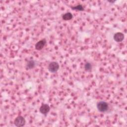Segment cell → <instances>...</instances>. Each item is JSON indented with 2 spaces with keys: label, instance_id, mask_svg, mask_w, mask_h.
Returning <instances> with one entry per match:
<instances>
[{
  "label": "cell",
  "instance_id": "obj_6",
  "mask_svg": "<svg viewBox=\"0 0 127 127\" xmlns=\"http://www.w3.org/2000/svg\"><path fill=\"white\" fill-rule=\"evenodd\" d=\"M124 38H125L124 34L123 33L119 32L116 33L113 36L114 40L118 43L122 42L124 40Z\"/></svg>",
  "mask_w": 127,
  "mask_h": 127
},
{
  "label": "cell",
  "instance_id": "obj_10",
  "mask_svg": "<svg viewBox=\"0 0 127 127\" xmlns=\"http://www.w3.org/2000/svg\"><path fill=\"white\" fill-rule=\"evenodd\" d=\"M84 69L87 71H90L92 69V64L89 62H87L84 64Z\"/></svg>",
  "mask_w": 127,
  "mask_h": 127
},
{
  "label": "cell",
  "instance_id": "obj_3",
  "mask_svg": "<svg viewBox=\"0 0 127 127\" xmlns=\"http://www.w3.org/2000/svg\"><path fill=\"white\" fill-rule=\"evenodd\" d=\"M25 123L26 121L25 118L21 116H17L14 121V125L17 127H23L25 125Z\"/></svg>",
  "mask_w": 127,
  "mask_h": 127
},
{
  "label": "cell",
  "instance_id": "obj_7",
  "mask_svg": "<svg viewBox=\"0 0 127 127\" xmlns=\"http://www.w3.org/2000/svg\"><path fill=\"white\" fill-rule=\"evenodd\" d=\"M36 65V62L33 60H29L26 65V67L27 69H31L35 67Z\"/></svg>",
  "mask_w": 127,
  "mask_h": 127
},
{
  "label": "cell",
  "instance_id": "obj_4",
  "mask_svg": "<svg viewBox=\"0 0 127 127\" xmlns=\"http://www.w3.org/2000/svg\"><path fill=\"white\" fill-rule=\"evenodd\" d=\"M50 110V107L47 104H42L39 109V112L43 115L46 116Z\"/></svg>",
  "mask_w": 127,
  "mask_h": 127
},
{
  "label": "cell",
  "instance_id": "obj_11",
  "mask_svg": "<svg viewBox=\"0 0 127 127\" xmlns=\"http://www.w3.org/2000/svg\"><path fill=\"white\" fill-rule=\"evenodd\" d=\"M110 3H114V2H116V0H108V1Z\"/></svg>",
  "mask_w": 127,
  "mask_h": 127
},
{
  "label": "cell",
  "instance_id": "obj_9",
  "mask_svg": "<svg viewBox=\"0 0 127 127\" xmlns=\"http://www.w3.org/2000/svg\"><path fill=\"white\" fill-rule=\"evenodd\" d=\"M71 9L73 10H77V11H83L84 10L83 6L81 4H78L76 6H71Z\"/></svg>",
  "mask_w": 127,
  "mask_h": 127
},
{
  "label": "cell",
  "instance_id": "obj_1",
  "mask_svg": "<svg viewBox=\"0 0 127 127\" xmlns=\"http://www.w3.org/2000/svg\"><path fill=\"white\" fill-rule=\"evenodd\" d=\"M97 108L100 112L104 113L108 111L109 105L107 102L104 101H100L97 103Z\"/></svg>",
  "mask_w": 127,
  "mask_h": 127
},
{
  "label": "cell",
  "instance_id": "obj_2",
  "mask_svg": "<svg viewBox=\"0 0 127 127\" xmlns=\"http://www.w3.org/2000/svg\"><path fill=\"white\" fill-rule=\"evenodd\" d=\"M60 65L58 62H51L48 66V69L49 72L51 73H56L59 69Z\"/></svg>",
  "mask_w": 127,
  "mask_h": 127
},
{
  "label": "cell",
  "instance_id": "obj_8",
  "mask_svg": "<svg viewBox=\"0 0 127 127\" xmlns=\"http://www.w3.org/2000/svg\"><path fill=\"white\" fill-rule=\"evenodd\" d=\"M72 18H73V15L71 12H66L62 16V19L65 21L71 20V19H72Z\"/></svg>",
  "mask_w": 127,
  "mask_h": 127
},
{
  "label": "cell",
  "instance_id": "obj_5",
  "mask_svg": "<svg viewBox=\"0 0 127 127\" xmlns=\"http://www.w3.org/2000/svg\"><path fill=\"white\" fill-rule=\"evenodd\" d=\"M46 43H47V41L45 39H43L39 41L36 43L35 45V49L38 51L41 50L45 47V46L46 44Z\"/></svg>",
  "mask_w": 127,
  "mask_h": 127
}]
</instances>
